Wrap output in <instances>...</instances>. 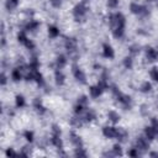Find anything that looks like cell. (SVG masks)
Masks as SVG:
<instances>
[{
	"mask_svg": "<svg viewBox=\"0 0 158 158\" xmlns=\"http://www.w3.org/2000/svg\"><path fill=\"white\" fill-rule=\"evenodd\" d=\"M68 64V57L65 54H58L53 62V67L54 69H63L65 65Z\"/></svg>",
	"mask_w": 158,
	"mask_h": 158,
	"instance_id": "cell-16",
	"label": "cell"
},
{
	"mask_svg": "<svg viewBox=\"0 0 158 158\" xmlns=\"http://www.w3.org/2000/svg\"><path fill=\"white\" fill-rule=\"evenodd\" d=\"M144 58L148 63H154L158 60V48L153 46H146L144 49Z\"/></svg>",
	"mask_w": 158,
	"mask_h": 158,
	"instance_id": "cell-12",
	"label": "cell"
},
{
	"mask_svg": "<svg viewBox=\"0 0 158 158\" xmlns=\"http://www.w3.org/2000/svg\"><path fill=\"white\" fill-rule=\"evenodd\" d=\"M28 144H30V143H28ZM28 144H27V146H23V147L21 148V151H20V153H19L20 156H25V157H28V156L31 154V147H30Z\"/></svg>",
	"mask_w": 158,
	"mask_h": 158,
	"instance_id": "cell-33",
	"label": "cell"
},
{
	"mask_svg": "<svg viewBox=\"0 0 158 158\" xmlns=\"http://www.w3.org/2000/svg\"><path fill=\"white\" fill-rule=\"evenodd\" d=\"M53 79H54V83L57 86H63L65 84V74L63 73L62 69H54Z\"/></svg>",
	"mask_w": 158,
	"mask_h": 158,
	"instance_id": "cell-18",
	"label": "cell"
},
{
	"mask_svg": "<svg viewBox=\"0 0 158 158\" xmlns=\"http://www.w3.org/2000/svg\"><path fill=\"white\" fill-rule=\"evenodd\" d=\"M81 117H83V120H84L85 123H91V122H94V121L98 120V114H96L95 110H93V109L89 107L84 114H81Z\"/></svg>",
	"mask_w": 158,
	"mask_h": 158,
	"instance_id": "cell-17",
	"label": "cell"
},
{
	"mask_svg": "<svg viewBox=\"0 0 158 158\" xmlns=\"http://www.w3.org/2000/svg\"><path fill=\"white\" fill-rule=\"evenodd\" d=\"M49 143L58 151H63V139H62V130L59 125L53 123L51 126V136H49Z\"/></svg>",
	"mask_w": 158,
	"mask_h": 158,
	"instance_id": "cell-4",
	"label": "cell"
},
{
	"mask_svg": "<svg viewBox=\"0 0 158 158\" xmlns=\"http://www.w3.org/2000/svg\"><path fill=\"white\" fill-rule=\"evenodd\" d=\"M149 143H151V141H148V139L142 135V136H137V137H136L135 147L141 152V154H144V153L148 152V149H149Z\"/></svg>",
	"mask_w": 158,
	"mask_h": 158,
	"instance_id": "cell-11",
	"label": "cell"
},
{
	"mask_svg": "<svg viewBox=\"0 0 158 158\" xmlns=\"http://www.w3.org/2000/svg\"><path fill=\"white\" fill-rule=\"evenodd\" d=\"M32 107H33L35 112H36L38 116H44V115L48 112L47 107L44 106V104L42 102V100L38 99V98H36V99L32 101Z\"/></svg>",
	"mask_w": 158,
	"mask_h": 158,
	"instance_id": "cell-13",
	"label": "cell"
},
{
	"mask_svg": "<svg viewBox=\"0 0 158 158\" xmlns=\"http://www.w3.org/2000/svg\"><path fill=\"white\" fill-rule=\"evenodd\" d=\"M122 65H123V68L125 69H127V70H131L132 68H133V65H135V60H133V57L132 56H126L123 59H122Z\"/></svg>",
	"mask_w": 158,
	"mask_h": 158,
	"instance_id": "cell-26",
	"label": "cell"
},
{
	"mask_svg": "<svg viewBox=\"0 0 158 158\" xmlns=\"http://www.w3.org/2000/svg\"><path fill=\"white\" fill-rule=\"evenodd\" d=\"M106 6L110 10H116L120 6V0H106Z\"/></svg>",
	"mask_w": 158,
	"mask_h": 158,
	"instance_id": "cell-31",
	"label": "cell"
},
{
	"mask_svg": "<svg viewBox=\"0 0 158 158\" xmlns=\"http://www.w3.org/2000/svg\"><path fill=\"white\" fill-rule=\"evenodd\" d=\"M118 130H120V127H116L114 125H106L101 128V133L107 139H117Z\"/></svg>",
	"mask_w": 158,
	"mask_h": 158,
	"instance_id": "cell-10",
	"label": "cell"
},
{
	"mask_svg": "<svg viewBox=\"0 0 158 158\" xmlns=\"http://www.w3.org/2000/svg\"><path fill=\"white\" fill-rule=\"evenodd\" d=\"M20 5V0H5V9L9 12L15 11Z\"/></svg>",
	"mask_w": 158,
	"mask_h": 158,
	"instance_id": "cell-24",
	"label": "cell"
},
{
	"mask_svg": "<svg viewBox=\"0 0 158 158\" xmlns=\"http://www.w3.org/2000/svg\"><path fill=\"white\" fill-rule=\"evenodd\" d=\"M16 40H17V42L21 44V46H23L28 52H35V49H36V44H35V42L27 36V32L25 31V30H20L19 32H17V35H16Z\"/></svg>",
	"mask_w": 158,
	"mask_h": 158,
	"instance_id": "cell-7",
	"label": "cell"
},
{
	"mask_svg": "<svg viewBox=\"0 0 158 158\" xmlns=\"http://www.w3.org/2000/svg\"><path fill=\"white\" fill-rule=\"evenodd\" d=\"M26 106V99L22 94H17L15 96V107L16 109H23Z\"/></svg>",
	"mask_w": 158,
	"mask_h": 158,
	"instance_id": "cell-27",
	"label": "cell"
},
{
	"mask_svg": "<svg viewBox=\"0 0 158 158\" xmlns=\"http://www.w3.org/2000/svg\"><path fill=\"white\" fill-rule=\"evenodd\" d=\"M89 96L91 98V99H99L105 91L98 85V84H94V85H90L89 86Z\"/></svg>",
	"mask_w": 158,
	"mask_h": 158,
	"instance_id": "cell-19",
	"label": "cell"
},
{
	"mask_svg": "<svg viewBox=\"0 0 158 158\" xmlns=\"http://www.w3.org/2000/svg\"><path fill=\"white\" fill-rule=\"evenodd\" d=\"M143 136H144L148 141H153V139H156V138H157L156 131H154V128H153L151 125L144 127V130H143Z\"/></svg>",
	"mask_w": 158,
	"mask_h": 158,
	"instance_id": "cell-23",
	"label": "cell"
},
{
	"mask_svg": "<svg viewBox=\"0 0 158 158\" xmlns=\"http://www.w3.org/2000/svg\"><path fill=\"white\" fill-rule=\"evenodd\" d=\"M157 106H158V98H157Z\"/></svg>",
	"mask_w": 158,
	"mask_h": 158,
	"instance_id": "cell-39",
	"label": "cell"
},
{
	"mask_svg": "<svg viewBox=\"0 0 158 158\" xmlns=\"http://www.w3.org/2000/svg\"><path fill=\"white\" fill-rule=\"evenodd\" d=\"M63 46H64L67 53L69 54V57H72V58H77L78 57L79 44H78V40L75 37H64Z\"/></svg>",
	"mask_w": 158,
	"mask_h": 158,
	"instance_id": "cell-6",
	"label": "cell"
},
{
	"mask_svg": "<svg viewBox=\"0 0 158 158\" xmlns=\"http://www.w3.org/2000/svg\"><path fill=\"white\" fill-rule=\"evenodd\" d=\"M83 1H85V2H86V1H88V0H83Z\"/></svg>",
	"mask_w": 158,
	"mask_h": 158,
	"instance_id": "cell-41",
	"label": "cell"
},
{
	"mask_svg": "<svg viewBox=\"0 0 158 158\" xmlns=\"http://www.w3.org/2000/svg\"><path fill=\"white\" fill-rule=\"evenodd\" d=\"M151 126L154 128L157 138H158V117H151Z\"/></svg>",
	"mask_w": 158,
	"mask_h": 158,
	"instance_id": "cell-34",
	"label": "cell"
},
{
	"mask_svg": "<svg viewBox=\"0 0 158 158\" xmlns=\"http://www.w3.org/2000/svg\"><path fill=\"white\" fill-rule=\"evenodd\" d=\"M149 77L154 83L158 84V67H152L149 69Z\"/></svg>",
	"mask_w": 158,
	"mask_h": 158,
	"instance_id": "cell-30",
	"label": "cell"
},
{
	"mask_svg": "<svg viewBox=\"0 0 158 158\" xmlns=\"http://www.w3.org/2000/svg\"><path fill=\"white\" fill-rule=\"evenodd\" d=\"M74 149H75V151H74V156H75V157H86V156H88V153H86V151H85L84 147L74 148Z\"/></svg>",
	"mask_w": 158,
	"mask_h": 158,
	"instance_id": "cell-32",
	"label": "cell"
},
{
	"mask_svg": "<svg viewBox=\"0 0 158 158\" xmlns=\"http://www.w3.org/2000/svg\"><path fill=\"white\" fill-rule=\"evenodd\" d=\"M72 74H73V78L75 79V81L79 83L80 85H85L88 83V78H86L85 72L79 67V64L77 62H74L72 64Z\"/></svg>",
	"mask_w": 158,
	"mask_h": 158,
	"instance_id": "cell-8",
	"label": "cell"
},
{
	"mask_svg": "<svg viewBox=\"0 0 158 158\" xmlns=\"http://www.w3.org/2000/svg\"><path fill=\"white\" fill-rule=\"evenodd\" d=\"M111 35L115 40H122L126 33V16L121 11H114L107 17Z\"/></svg>",
	"mask_w": 158,
	"mask_h": 158,
	"instance_id": "cell-1",
	"label": "cell"
},
{
	"mask_svg": "<svg viewBox=\"0 0 158 158\" xmlns=\"http://www.w3.org/2000/svg\"><path fill=\"white\" fill-rule=\"evenodd\" d=\"M138 90H139L142 94H149V93H152V90H153L152 83L148 81V80H143V81L138 85Z\"/></svg>",
	"mask_w": 158,
	"mask_h": 158,
	"instance_id": "cell-22",
	"label": "cell"
},
{
	"mask_svg": "<svg viewBox=\"0 0 158 158\" xmlns=\"http://www.w3.org/2000/svg\"><path fill=\"white\" fill-rule=\"evenodd\" d=\"M0 84H1V86H5L7 84V77H6V74L4 72L0 75Z\"/></svg>",
	"mask_w": 158,
	"mask_h": 158,
	"instance_id": "cell-37",
	"label": "cell"
},
{
	"mask_svg": "<svg viewBox=\"0 0 158 158\" xmlns=\"http://www.w3.org/2000/svg\"><path fill=\"white\" fill-rule=\"evenodd\" d=\"M5 154H6L7 157H10V156H19V153H17V152H15V149H14V148H11V147H9V148L6 149Z\"/></svg>",
	"mask_w": 158,
	"mask_h": 158,
	"instance_id": "cell-38",
	"label": "cell"
},
{
	"mask_svg": "<svg viewBox=\"0 0 158 158\" xmlns=\"http://www.w3.org/2000/svg\"><path fill=\"white\" fill-rule=\"evenodd\" d=\"M139 52H141V46H139L138 43H132V44L128 46V54L132 56L133 58H135L136 56H138Z\"/></svg>",
	"mask_w": 158,
	"mask_h": 158,
	"instance_id": "cell-28",
	"label": "cell"
},
{
	"mask_svg": "<svg viewBox=\"0 0 158 158\" xmlns=\"http://www.w3.org/2000/svg\"><path fill=\"white\" fill-rule=\"evenodd\" d=\"M130 12L133 14L135 16L137 17H141V19H144V17H148L149 15V7L146 5V4H141L138 1H131L130 2Z\"/></svg>",
	"mask_w": 158,
	"mask_h": 158,
	"instance_id": "cell-5",
	"label": "cell"
},
{
	"mask_svg": "<svg viewBox=\"0 0 158 158\" xmlns=\"http://www.w3.org/2000/svg\"><path fill=\"white\" fill-rule=\"evenodd\" d=\"M69 141H70V143L73 144V147L74 148H80V147H84V142H83V139H81V137L74 131V130H72L70 132H69Z\"/></svg>",
	"mask_w": 158,
	"mask_h": 158,
	"instance_id": "cell-15",
	"label": "cell"
},
{
	"mask_svg": "<svg viewBox=\"0 0 158 158\" xmlns=\"http://www.w3.org/2000/svg\"><path fill=\"white\" fill-rule=\"evenodd\" d=\"M47 35H48V38L51 40H56L60 36V30L57 25H48L47 27Z\"/></svg>",
	"mask_w": 158,
	"mask_h": 158,
	"instance_id": "cell-20",
	"label": "cell"
},
{
	"mask_svg": "<svg viewBox=\"0 0 158 158\" xmlns=\"http://www.w3.org/2000/svg\"><path fill=\"white\" fill-rule=\"evenodd\" d=\"M110 91L112 94V98L123 109V110H131L133 106V100L128 94H125L123 91L120 90L117 85H110Z\"/></svg>",
	"mask_w": 158,
	"mask_h": 158,
	"instance_id": "cell-2",
	"label": "cell"
},
{
	"mask_svg": "<svg viewBox=\"0 0 158 158\" xmlns=\"http://www.w3.org/2000/svg\"><path fill=\"white\" fill-rule=\"evenodd\" d=\"M101 54L106 59H114L115 58V49H114V47L110 43L105 42L101 46Z\"/></svg>",
	"mask_w": 158,
	"mask_h": 158,
	"instance_id": "cell-14",
	"label": "cell"
},
{
	"mask_svg": "<svg viewBox=\"0 0 158 158\" xmlns=\"http://www.w3.org/2000/svg\"><path fill=\"white\" fill-rule=\"evenodd\" d=\"M154 1H156V2H157V5H158V0H154Z\"/></svg>",
	"mask_w": 158,
	"mask_h": 158,
	"instance_id": "cell-40",
	"label": "cell"
},
{
	"mask_svg": "<svg viewBox=\"0 0 158 158\" xmlns=\"http://www.w3.org/2000/svg\"><path fill=\"white\" fill-rule=\"evenodd\" d=\"M49 4H51L52 7L59 9L62 6V4H63V0H49Z\"/></svg>",
	"mask_w": 158,
	"mask_h": 158,
	"instance_id": "cell-36",
	"label": "cell"
},
{
	"mask_svg": "<svg viewBox=\"0 0 158 158\" xmlns=\"http://www.w3.org/2000/svg\"><path fill=\"white\" fill-rule=\"evenodd\" d=\"M106 116H107V120H109V121H110L112 125H115V123L120 122V120H121V116H120V114H118L116 110H114V109L109 110Z\"/></svg>",
	"mask_w": 158,
	"mask_h": 158,
	"instance_id": "cell-21",
	"label": "cell"
},
{
	"mask_svg": "<svg viewBox=\"0 0 158 158\" xmlns=\"http://www.w3.org/2000/svg\"><path fill=\"white\" fill-rule=\"evenodd\" d=\"M88 12H89V7L86 5L85 1H80V2H77L73 9H72V16H73V20L75 22H84L86 20V16H88Z\"/></svg>",
	"mask_w": 158,
	"mask_h": 158,
	"instance_id": "cell-3",
	"label": "cell"
},
{
	"mask_svg": "<svg viewBox=\"0 0 158 158\" xmlns=\"http://www.w3.org/2000/svg\"><path fill=\"white\" fill-rule=\"evenodd\" d=\"M22 137L27 141V143H32V142H33V139H35V132H33V131H31V130H26V131H23Z\"/></svg>",
	"mask_w": 158,
	"mask_h": 158,
	"instance_id": "cell-29",
	"label": "cell"
},
{
	"mask_svg": "<svg viewBox=\"0 0 158 158\" xmlns=\"http://www.w3.org/2000/svg\"><path fill=\"white\" fill-rule=\"evenodd\" d=\"M127 154H128V156H131V157H138V156H141V152H139V151L133 146L132 148H130V149H128Z\"/></svg>",
	"mask_w": 158,
	"mask_h": 158,
	"instance_id": "cell-35",
	"label": "cell"
},
{
	"mask_svg": "<svg viewBox=\"0 0 158 158\" xmlns=\"http://www.w3.org/2000/svg\"><path fill=\"white\" fill-rule=\"evenodd\" d=\"M41 27V21L36 20L35 17H31V19H26L25 23L22 25V30H25L27 33H36Z\"/></svg>",
	"mask_w": 158,
	"mask_h": 158,
	"instance_id": "cell-9",
	"label": "cell"
},
{
	"mask_svg": "<svg viewBox=\"0 0 158 158\" xmlns=\"http://www.w3.org/2000/svg\"><path fill=\"white\" fill-rule=\"evenodd\" d=\"M122 154H123V153H122V147H121L120 142L116 143V144H114L112 148L110 149V152L104 153V156H122Z\"/></svg>",
	"mask_w": 158,
	"mask_h": 158,
	"instance_id": "cell-25",
	"label": "cell"
}]
</instances>
